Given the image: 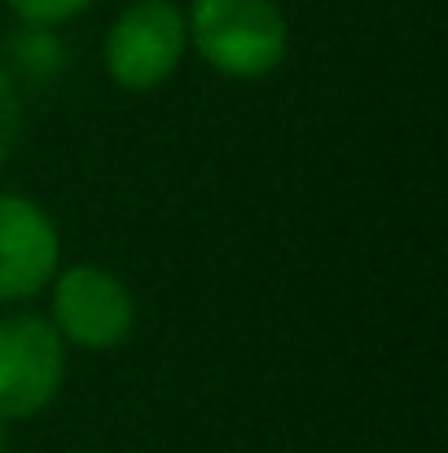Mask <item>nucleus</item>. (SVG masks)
I'll use <instances>...</instances> for the list:
<instances>
[{
    "instance_id": "nucleus-1",
    "label": "nucleus",
    "mask_w": 448,
    "mask_h": 453,
    "mask_svg": "<svg viewBox=\"0 0 448 453\" xmlns=\"http://www.w3.org/2000/svg\"><path fill=\"white\" fill-rule=\"evenodd\" d=\"M189 49L224 80H264L291 53V22L277 0H189Z\"/></svg>"
},
{
    "instance_id": "nucleus-2",
    "label": "nucleus",
    "mask_w": 448,
    "mask_h": 453,
    "mask_svg": "<svg viewBox=\"0 0 448 453\" xmlns=\"http://www.w3.org/2000/svg\"><path fill=\"white\" fill-rule=\"evenodd\" d=\"M189 53L185 9L176 0H133L115 13L102 35V66L115 88L154 93L163 88Z\"/></svg>"
},
{
    "instance_id": "nucleus-3",
    "label": "nucleus",
    "mask_w": 448,
    "mask_h": 453,
    "mask_svg": "<svg viewBox=\"0 0 448 453\" xmlns=\"http://www.w3.org/2000/svg\"><path fill=\"white\" fill-rule=\"evenodd\" d=\"M49 291V321L62 334V343L80 352H115L133 326H137V300L124 287L119 273L102 265H66L53 273Z\"/></svg>"
},
{
    "instance_id": "nucleus-4",
    "label": "nucleus",
    "mask_w": 448,
    "mask_h": 453,
    "mask_svg": "<svg viewBox=\"0 0 448 453\" xmlns=\"http://www.w3.org/2000/svg\"><path fill=\"white\" fill-rule=\"evenodd\" d=\"M66 383V343L40 312L0 317V418L27 423L44 414Z\"/></svg>"
},
{
    "instance_id": "nucleus-5",
    "label": "nucleus",
    "mask_w": 448,
    "mask_h": 453,
    "mask_svg": "<svg viewBox=\"0 0 448 453\" xmlns=\"http://www.w3.org/2000/svg\"><path fill=\"white\" fill-rule=\"evenodd\" d=\"M62 269V234L53 216L13 189H0V308L35 300Z\"/></svg>"
},
{
    "instance_id": "nucleus-6",
    "label": "nucleus",
    "mask_w": 448,
    "mask_h": 453,
    "mask_svg": "<svg viewBox=\"0 0 448 453\" xmlns=\"http://www.w3.org/2000/svg\"><path fill=\"white\" fill-rule=\"evenodd\" d=\"M9 13L22 22V27H35V31H49V27H66L75 18H84L97 0H4Z\"/></svg>"
},
{
    "instance_id": "nucleus-7",
    "label": "nucleus",
    "mask_w": 448,
    "mask_h": 453,
    "mask_svg": "<svg viewBox=\"0 0 448 453\" xmlns=\"http://www.w3.org/2000/svg\"><path fill=\"white\" fill-rule=\"evenodd\" d=\"M18 137H22V97H18L13 75H9L4 62H0V167L13 158Z\"/></svg>"
},
{
    "instance_id": "nucleus-8",
    "label": "nucleus",
    "mask_w": 448,
    "mask_h": 453,
    "mask_svg": "<svg viewBox=\"0 0 448 453\" xmlns=\"http://www.w3.org/2000/svg\"><path fill=\"white\" fill-rule=\"evenodd\" d=\"M0 453H9V423L0 418Z\"/></svg>"
}]
</instances>
